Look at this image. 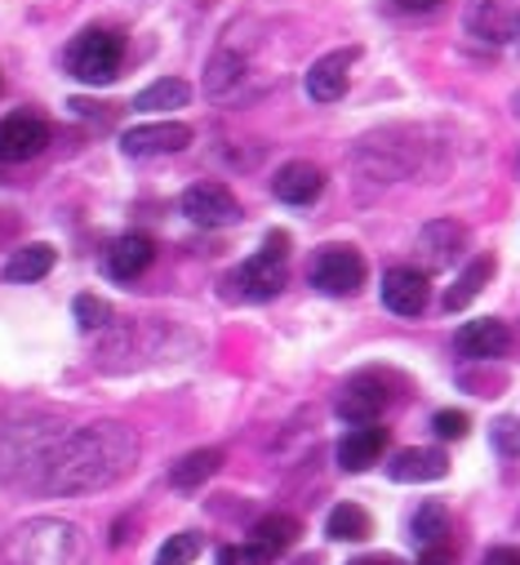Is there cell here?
<instances>
[{"mask_svg":"<svg viewBox=\"0 0 520 565\" xmlns=\"http://www.w3.org/2000/svg\"><path fill=\"white\" fill-rule=\"evenodd\" d=\"M258 552H263L268 561H277L281 552H290L294 543H299V521L294 516H285V512H272V516H263L253 525V539H249Z\"/></svg>","mask_w":520,"mask_h":565,"instance_id":"obj_20","label":"cell"},{"mask_svg":"<svg viewBox=\"0 0 520 565\" xmlns=\"http://www.w3.org/2000/svg\"><path fill=\"white\" fill-rule=\"evenodd\" d=\"M419 565H454V547L449 543H436V547H423Z\"/></svg>","mask_w":520,"mask_h":565,"instance_id":"obj_31","label":"cell"},{"mask_svg":"<svg viewBox=\"0 0 520 565\" xmlns=\"http://www.w3.org/2000/svg\"><path fill=\"white\" fill-rule=\"evenodd\" d=\"M387 401H392V392H387V379L382 374H360V379H351L343 387L338 418H347L351 428H360V423H373L387 409Z\"/></svg>","mask_w":520,"mask_h":565,"instance_id":"obj_9","label":"cell"},{"mask_svg":"<svg viewBox=\"0 0 520 565\" xmlns=\"http://www.w3.org/2000/svg\"><path fill=\"white\" fill-rule=\"evenodd\" d=\"M272 192H277L285 205H312V201L325 192V170L312 166V161H290V166H281V174L272 179Z\"/></svg>","mask_w":520,"mask_h":565,"instance_id":"obj_15","label":"cell"},{"mask_svg":"<svg viewBox=\"0 0 520 565\" xmlns=\"http://www.w3.org/2000/svg\"><path fill=\"white\" fill-rule=\"evenodd\" d=\"M414 539H419V547H436V543H445V534H449V512L441 508V503H423L419 512H414Z\"/></svg>","mask_w":520,"mask_h":565,"instance_id":"obj_26","label":"cell"},{"mask_svg":"<svg viewBox=\"0 0 520 565\" xmlns=\"http://www.w3.org/2000/svg\"><path fill=\"white\" fill-rule=\"evenodd\" d=\"M485 565H520V547H494L485 556Z\"/></svg>","mask_w":520,"mask_h":565,"instance_id":"obj_33","label":"cell"},{"mask_svg":"<svg viewBox=\"0 0 520 565\" xmlns=\"http://www.w3.org/2000/svg\"><path fill=\"white\" fill-rule=\"evenodd\" d=\"M192 143V125L183 120H156V125H134L120 134V148L129 157H170Z\"/></svg>","mask_w":520,"mask_h":565,"instance_id":"obj_7","label":"cell"},{"mask_svg":"<svg viewBox=\"0 0 520 565\" xmlns=\"http://www.w3.org/2000/svg\"><path fill=\"white\" fill-rule=\"evenodd\" d=\"M245 67H249V54H245V50H236V41L227 36V41L214 50V58H209L205 89H209V94H231V89L245 81Z\"/></svg>","mask_w":520,"mask_h":565,"instance_id":"obj_19","label":"cell"},{"mask_svg":"<svg viewBox=\"0 0 520 565\" xmlns=\"http://www.w3.org/2000/svg\"><path fill=\"white\" fill-rule=\"evenodd\" d=\"M76 321H80V330H102V326H111V308L98 295H80L76 299Z\"/></svg>","mask_w":520,"mask_h":565,"instance_id":"obj_28","label":"cell"},{"mask_svg":"<svg viewBox=\"0 0 520 565\" xmlns=\"http://www.w3.org/2000/svg\"><path fill=\"white\" fill-rule=\"evenodd\" d=\"M50 148V125L45 116H32V111H10L0 120V161L6 166H23L32 157H41Z\"/></svg>","mask_w":520,"mask_h":565,"instance_id":"obj_6","label":"cell"},{"mask_svg":"<svg viewBox=\"0 0 520 565\" xmlns=\"http://www.w3.org/2000/svg\"><path fill=\"white\" fill-rule=\"evenodd\" d=\"M218 468H223V450H192L187 459H178V463H174L170 481H174L178 490H196V486H205Z\"/></svg>","mask_w":520,"mask_h":565,"instance_id":"obj_22","label":"cell"},{"mask_svg":"<svg viewBox=\"0 0 520 565\" xmlns=\"http://www.w3.org/2000/svg\"><path fill=\"white\" fill-rule=\"evenodd\" d=\"M307 280H312L321 295H334V299L356 295V290L365 286V258H360L356 249H347V245H325V249L312 258Z\"/></svg>","mask_w":520,"mask_h":565,"instance_id":"obj_5","label":"cell"},{"mask_svg":"<svg viewBox=\"0 0 520 565\" xmlns=\"http://www.w3.org/2000/svg\"><path fill=\"white\" fill-rule=\"evenodd\" d=\"M382 450H387V428H378V423H360V428H351L338 441V463L347 472H365L382 459Z\"/></svg>","mask_w":520,"mask_h":565,"instance_id":"obj_16","label":"cell"},{"mask_svg":"<svg viewBox=\"0 0 520 565\" xmlns=\"http://www.w3.org/2000/svg\"><path fill=\"white\" fill-rule=\"evenodd\" d=\"M432 299V286H427V271L419 267H392L382 276V303L387 312H397V317H419Z\"/></svg>","mask_w":520,"mask_h":565,"instance_id":"obj_10","label":"cell"},{"mask_svg":"<svg viewBox=\"0 0 520 565\" xmlns=\"http://www.w3.org/2000/svg\"><path fill=\"white\" fill-rule=\"evenodd\" d=\"M360 58V50H334L325 58H316L307 67V98L316 103H338L347 94V81H351V63Z\"/></svg>","mask_w":520,"mask_h":565,"instance_id":"obj_12","label":"cell"},{"mask_svg":"<svg viewBox=\"0 0 520 565\" xmlns=\"http://www.w3.org/2000/svg\"><path fill=\"white\" fill-rule=\"evenodd\" d=\"M187 98H192V85L165 76V81H156V85H148V89L139 94V107H143V111H165V107H187Z\"/></svg>","mask_w":520,"mask_h":565,"instance_id":"obj_25","label":"cell"},{"mask_svg":"<svg viewBox=\"0 0 520 565\" xmlns=\"http://www.w3.org/2000/svg\"><path fill=\"white\" fill-rule=\"evenodd\" d=\"M467 32L489 45L520 36V0H476L467 10Z\"/></svg>","mask_w":520,"mask_h":565,"instance_id":"obj_11","label":"cell"},{"mask_svg":"<svg viewBox=\"0 0 520 565\" xmlns=\"http://www.w3.org/2000/svg\"><path fill=\"white\" fill-rule=\"evenodd\" d=\"M156 258V245L152 236H120L111 249H107V276L111 280H139Z\"/></svg>","mask_w":520,"mask_h":565,"instance_id":"obj_17","label":"cell"},{"mask_svg":"<svg viewBox=\"0 0 520 565\" xmlns=\"http://www.w3.org/2000/svg\"><path fill=\"white\" fill-rule=\"evenodd\" d=\"M183 214L196 227H231L240 218V201L223 183H192L183 192Z\"/></svg>","mask_w":520,"mask_h":565,"instance_id":"obj_8","label":"cell"},{"mask_svg":"<svg viewBox=\"0 0 520 565\" xmlns=\"http://www.w3.org/2000/svg\"><path fill=\"white\" fill-rule=\"evenodd\" d=\"M511 111H516V116H520V89H516V98H511Z\"/></svg>","mask_w":520,"mask_h":565,"instance_id":"obj_35","label":"cell"},{"mask_svg":"<svg viewBox=\"0 0 520 565\" xmlns=\"http://www.w3.org/2000/svg\"><path fill=\"white\" fill-rule=\"evenodd\" d=\"M463 245H467V227L454 218H436L419 232V258L427 267H449L463 254Z\"/></svg>","mask_w":520,"mask_h":565,"instance_id":"obj_13","label":"cell"},{"mask_svg":"<svg viewBox=\"0 0 520 565\" xmlns=\"http://www.w3.org/2000/svg\"><path fill=\"white\" fill-rule=\"evenodd\" d=\"M6 565H89V539L80 525L58 521V516H36L10 530L0 543Z\"/></svg>","mask_w":520,"mask_h":565,"instance_id":"obj_2","label":"cell"},{"mask_svg":"<svg viewBox=\"0 0 520 565\" xmlns=\"http://www.w3.org/2000/svg\"><path fill=\"white\" fill-rule=\"evenodd\" d=\"M397 10H405V14H432V10H441L445 0H392Z\"/></svg>","mask_w":520,"mask_h":565,"instance_id":"obj_32","label":"cell"},{"mask_svg":"<svg viewBox=\"0 0 520 565\" xmlns=\"http://www.w3.org/2000/svg\"><path fill=\"white\" fill-rule=\"evenodd\" d=\"M489 276H494V258H489V254L472 258V267H467V271L454 280V290L445 295V308H449V312H463V308H467V303H472V299H476V295L489 286Z\"/></svg>","mask_w":520,"mask_h":565,"instance_id":"obj_21","label":"cell"},{"mask_svg":"<svg viewBox=\"0 0 520 565\" xmlns=\"http://www.w3.org/2000/svg\"><path fill=\"white\" fill-rule=\"evenodd\" d=\"M218 565H272V561L258 552L253 543H236V547H223L218 552Z\"/></svg>","mask_w":520,"mask_h":565,"instance_id":"obj_30","label":"cell"},{"mask_svg":"<svg viewBox=\"0 0 520 565\" xmlns=\"http://www.w3.org/2000/svg\"><path fill=\"white\" fill-rule=\"evenodd\" d=\"M124 63V36L111 28H85L67 50V72L85 85H107L120 76Z\"/></svg>","mask_w":520,"mask_h":565,"instance_id":"obj_3","label":"cell"},{"mask_svg":"<svg viewBox=\"0 0 520 565\" xmlns=\"http://www.w3.org/2000/svg\"><path fill=\"white\" fill-rule=\"evenodd\" d=\"M50 267H54V249L50 245H23V249H14V258L6 263V280H41V276H50Z\"/></svg>","mask_w":520,"mask_h":565,"instance_id":"obj_24","label":"cell"},{"mask_svg":"<svg viewBox=\"0 0 520 565\" xmlns=\"http://www.w3.org/2000/svg\"><path fill=\"white\" fill-rule=\"evenodd\" d=\"M392 481H405V486H419V481H441L449 472V459L441 450H401L392 463H387Z\"/></svg>","mask_w":520,"mask_h":565,"instance_id":"obj_18","label":"cell"},{"mask_svg":"<svg viewBox=\"0 0 520 565\" xmlns=\"http://www.w3.org/2000/svg\"><path fill=\"white\" fill-rule=\"evenodd\" d=\"M201 556V539L196 534H174L161 552H156V565H192Z\"/></svg>","mask_w":520,"mask_h":565,"instance_id":"obj_27","label":"cell"},{"mask_svg":"<svg viewBox=\"0 0 520 565\" xmlns=\"http://www.w3.org/2000/svg\"><path fill=\"white\" fill-rule=\"evenodd\" d=\"M139 463V437L124 423H85L50 450L32 490L41 494H89L124 481Z\"/></svg>","mask_w":520,"mask_h":565,"instance_id":"obj_1","label":"cell"},{"mask_svg":"<svg viewBox=\"0 0 520 565\" xmlns=\"http://www.w3.org/2000/svg\"><path fill=\"white\" fill-rule=\"evenodd\" d=\"M432 428H436V437H445V441H463L472 423H467L463 409H441V414L432 418Z\"/></svg>","mask_w":520,"mask_h":565,"instance_id":"obj_29","label":"cell"},{"mask_svg":"<svg viewBox=\"0 0 520 565\" xmlns=\"http://www.w3.org/2000/svg\"><path fill=\"white\" fill-rule=\"evenodd\" d=\"M356 565H397L392 556H365V561H356Z\"/></svg>","mask_w":520,"mask_h":565,"instance_id":"obj_34","label":"cell"},{"mask_svg":"<svg viewBox=\"0 0 520 565\" xmlns=\"http://www.w3.org/2000/svg\"><path fill=\"white\" fill-rule=\"evenodd\" d=\"M285 258H290V236L272 232L263 249H258L253 258H245V263L236 267V286H240V295L253 299V303L277 299V295L285 290V280H290Z\"/></svg>","mask_w":520,"mask_h":565,"instance_id":"obj_4","label":"cell"},{"mask_svg":"<svg viewBox=\"0 0 520 565\" xmlns=\"http://www.w3.org/2000/svg\"><path fill=\"white\" fill-rule=\"evenodd\" d=\"M454 348L463 356H472V361H494V356H502L511 348V330L502 321H494V317H480V321H467L458 330Z\"/></svg>","mask_w":520,"mask_h":565,"instance_id":"obj_14","label":"cell"},{"mask_svg":"<svg viewBox=\"0 0 520 565\" xmlns=\"http://www.w3.org/2000/svg\"><path fill=\"white\" fill-rule=\"evenodd\" d=\"M325 534L338 539V543H360V539L373 534V521H369L365 508H356V503H338V508L329 512V521H325Z\"/></svg>","mask_w":520,"mask_h":565,"instance_id":"obj_23","label":"cell"}]
</instances>
